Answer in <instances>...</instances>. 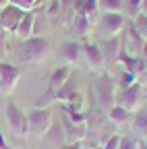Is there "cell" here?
Instances as JSON below:
<instances>
[{"label":"cell","mask_w":147,"mask_h":149,"mask_svg":"<svg viewBox=\"0 0 147 149\" xmlns=\"http://www.w3.org/2000/svg\"><path fill=\"white\" fill-rule=\"evenodd\" d=\"M93 95L98 110L104 114H108L110 108L116 106V83L108 72H100L93 79Z\"/></svg>","instance_id":"6da1fadb"},{"label":"cell","mask_w":147,"mask_h":149,"mask_svg":"<svg viewBox=\"0 0 147 149\" xmlns=\"http://www.w3.org/2000/svg\"><path fill=\"white\" fill-rule=\"evenodd\" d=\"M52 52V46L48 42V37L44 35H31L27 40H23V48H21V56L27 64H40L44 62Z\"/></svg>","instance_id":"7a4b0ae2"},{"label":"cell","mask_w":147,"mask_h":149,"mask_svg":"<svg viewBox=\"0 0 147 149\" xmlns=\"http://www.w3.org/2000/svg\"><path fill=\"white\" fill-rule=\"evenodd\" d=\"M54 122V110L52 108H33L27 112V133L42 139Z\"/></svg>","instance_id":"3957f363"},{"label":"cell","mask_w":147,"mask_h":149,"mask_svg":"<svg viewBox=\"0 0 147 149\" xmlns=\"http://www.w3.org/2000/svg\"><path fill=\"white\" fill-rule=\"evenodd\" d=\"M4 114H6V122H8V128L13 130L15 137H27V114L17 106L15 102H6V108H4Z\"/></svg>","instance_id":"277c9868"},{"label":"cell","mask_w":147,"mask_h":149,"mask_svg":"<svg viewBox=\"0 0 147 149\" xmlns=\"http://www.w3.org/2000/svg\"><path fill=\"white\" fill-rule=\"evenodd\" d=\"M141 97H143V83H133L131 87H126L124 91L116 93V104L122 106L128 112H137L141 108Z\"/></svg>","instance_id":"5b68a950"},{"label":"cell","mask_w":147,"mask_h":149,"mask_svg":"<svg viewBox=\"0 0 147 149\" xmlns=\"http://www.w3.org/2000/svg\"><path fill=\"white\" fill-rule=\"evenodd\" d=\"M118 62H122L124 64V70H128L139 83L145 81V74H147V58H143V56H133V54H128L122 48L120 50V56H118Z\"/></svg>","instance_id":"8992f818"},{"label":"cell","mask_w":147,"mask_h":149,"mask_svg":"<svg viewBox=\"0 0 147 149\" xmlns=\"http://www.w3.org/2000/svg\"><path fill=\"white\" fill-rule=\"evenodd\" d=\"M19 79H21V68L19 66L0 60V93L2 95H10L17 87V83H19Z\"/></svg>","instance_id":"52a82bcc"},{"label":"cell","mask_w":147,"mask_h":149,"mask_svg":"<svg viewBox=\"0 0 147 149\" xmlns=\"http://www.w3.org/2000/svg\"><path fill=\"white\" fill-rule=\"evenodd\" d=\"M126 19L122 13H104L100 19V31L108 37H116L122 33Z\"/></svg>","instance_id":"ba28073f"},{"label":"cell","mask_w":147,"mask_h":149,"mask_svg":"<svg viewBox=\"0 0 147 149\" xmlns=\"http://www.w3.org/2000/svg\"><path fill=\"white\" fill-rule=\"evenodd\" d=\"M81 46H83V58H85L87 66L91 70H95V72H102L106 68V60H104V56H102L100 44L91 42V40H85Z\"/></svg>","instance_id":"9c48e42d"},{"label":"cell","mask_w":147,"mask_h":149,"mask_svg":"<svg viewBox=\"0 0 147 149\" xmlns=\"http://www.w3.org/2000/svg\"><path fill=\"white\" fill-rule=\"evenodd\" d=\"M0 13H2V31L15 33L27 10H23V8H19V6H15V4L8 2L4 8H0Z\"/></svg>","instance_id":"30bf717a"},{"label":"cell","mask_w":147,"mask_h":149,"mask_svg":"<svg viewBox=\"0 0 147 149\" xmlns=\"http://www.w3.org/2000/svg\"><path fill=\"white\" fill-rule=\"evenodd\" d=\"M58 56L66 62V66H79L83 58V46L79 42H64L58 48Z\"/></svg>","instance_id":"8fae6325"},{"label":"cell","mask_w":147,"mask_h":149,"mask_svg":"<svg viewBox=\"0 0 147 149\" xmlns=\"http://www.w3.org/2000/svg\"><path fill=\"white\" fill-rule=\"evenodd\" d=\"M100 50H102V56H104L106 64L118 62V56H120V50H122V37H120V35L108 37V40L100 46Z\"/></svg>","instance_id":"7c38bea8"},{"label":"cell","mask_w":147,"mask_h":149,"mask_svg":"<svg viewBox=\"0 0 147 149\" xmlns=\"http://www.w3.org/2000/svg\"><path fill=\"white\" fill-rule=\"evenodd\" d=\"M62 118H64V124H62V130H64V143H70V141H83L85 135H87V124H77L72 122L64 112H62Z\"/></svg>","instance_id":"4fadbf2b"},{"label":"cell","mask_w":147,"mask_h":149,"mask_svg":"<svg viewBox=\"0 0 147 149\" xmlns=\"http://www.w3.org/2000/svg\"><path fill=\"white\" fill-rule=\"evenodd\" d=\"M35 23H38V15H35V10L31 8V10H27L25 17L21 19V23H19V27H17L15 35L21 37V40H27V37H31V35L35 33Z\"/></svg>","instance_id":"5bb4252c"},{"label":"cell","mask_w":147,"mask_h":149,"mask_svg":"<svg viewBox=\"0 0 147 149\" xmlns=\"http://www.w3.org/2000/svg\"><path fill=\"white\" fill-rule=\"evenodd\" d=\"M77 95H79V91H77L75 81L68 79V81H66V83L50 97V104H66V102H70V100H75Z\"/></svg>","instance_id":"9a60e30c"},{"label":"cell","mask_w":147,"mask_h":149,"mask_svg":"<svg viewBox=\"0 0 147 149\" xmlns=\"http://www.w3.org/2000/svg\"><path fill=\"white\" fill-rule=\"evenodd\" d=\"M44 139H46V143H50V145H54V147H62L64 145V130H62V124L60 122H52V126H50V130L44 135Z\"/></svg>","instance_id":"2e32d148"},{"label":"cell","mask_w":147,"mask_h":149,"mask_svg":"<svg viewBox=\"0 0 147 149\" xmlns=\"http://www.w3.org/2000/svg\"><path fill=\"white\" fill-rule=\"evenodd\" d=\"M133 130L139 133L141 137H147V108H139L137 112H133Z\"/></svg>","instance_id":"e0dca14e"},{"label":"cell","mask_w":147,"mask_h":149,"mask_svg":"<svg viewBox=\"0 0 147 149\" xmlns=\"http://www.w3.org/2000/svg\"><path fill=\"white\" fill-rule=\"evenodd\" d=\"M91 21H93V17H89L85 13H77L75 15V31L85 37L89 33V29H91Z\"/></svg>","instance_id":"ac0fdd59"},{"label":"cell","mask_w":147,"mask_h":149,"mask_svg":"<svg viewBox=\"0 0 147 149\" xmlns=\"http://www.w3.org/2000/svg\"><path fill=\"white\" fill-rule=\"evenodd\" d=\"M131 114H133V112H128V110H124L122 106H114V108H110V112H108V118L110 120H112L114 124H122L124 120H128V118H131Z\"/></svg>","instance_id":"d6986e66"},{"label":"cell","mask_w":147,"mask_h":149,"mask_svg":"<svg viewBox=\"0 0 147 149\" xmlns=\"http://www.w3.org/2000/svg\"><path fill=\"white\" fill-rule=\"evenodd\" d=\"M124 6V0H98V8L104 13H120Z\"/></svg>","instance_id":"ffe728a7"},{"label":"cell","mask_w":147,"mask_h":149,"mask_svg":"<svg viewBox=\"0 0 147 149\" xmlns=\"http://www.w3.org/2000/svg\"><path fill=\"white\" fill-rule=\"evenodd\" d=\"M114 83H116V91H124L126 87H131L133 83H137V79H135L128 70H122V72H120V77H118Z\"/></svg>","instance_id":"44dd1931"},{"label":"cell","mask_w":147,"mask_h":149,"mask_svg":"<svg viewBox=\"0 0 147 149\" xmlns=\"http://www.w3.org/2000/svg\"><path fill=\"white\" fill-rule=\"evenodd\" d=\"M133 27H135L143 37H147V15H145V13H139V15L133 19Z\"/></svg>","instance_id":"7402d4cb"},{"label":"cell","mask_w":147,"mask_h":149,"mask_svg":"<svg viewBox=\"0 0 147 149\" xmlns=\"http://www.w3.org/2000/svg\"><path fill=\"white\" fill-rule=\"evenodd\" d=\"M118 149H139V139H135V137H120V145H118Z\"/></svg>","instance_id":"603a6c76"},{"label":"cell","mask_w":147,"mask_h":149,"mask_svg":"<svg viewBox=\"0 0 147 149\" xmlns=\"http://www.w3.org/2000/svg\"><path fill=\"white\" fill-rule=\"evenodd\" d=\"M120 145V135H110L106 141H102L100 149H118Z\"/></svg>","instance_id":"cb8c5ba5"},{"label":"cell","mask_w":147,"mask_h":149,"mask_svg":"<svg viewBox=\"0 0 147 149\" xmlns=\"http://www.w3.org/2000/svg\"><path fill=\"white\" fill-rule=\"evenodd\" d=\"M35 2H38V0H10V4L19 6V8H23V10H31V8L35 6Z\"/></svg>","instance_id":"d4e9b609"},{"label":"cell","mask_w":147,"mask_h":149,"mask_svg":"<svg viewBox=\"0 0 147 149\" xmlns=\"http://www.w3.org/2000/svg\"><path fill=\"white\" fill-rule=\"evenodd\" d=\"M141 13V0H128V15L133 19Z\"/></svg>","instance_id":"484cf974"},{"label":"cell","mask_w":147,"mask_h":149,"mask_svg":"<svg viewBox=\"0 0 147 149\" xmlns=\"http://www.w3.org/2000/svg\"><path fill=\"white\" fill-rule=\"evenodd\" d=\"M58 13H62V10H60V2H58V0H52V2H50V8H48V15H50V17H56Z\"/></svg>","instance_id":"4316f807"},{"label":"cell","mask_w":147,"mask_h":149,"mask_svg":"<svg viewBox=\"0 0 147 149\" xmlns=\"http://www.w3.org/2000/svg\"><path fill=\"white\" fill-rule=\"evenodd\" d=\"M60 149H83V143L81 141H70V143H64Z\"/></svg>","instance_id":"83f0119b"},{"label":"cell","mask_w":147,"mask_h":149,"mask_svg":"<svg viewBox=\"0 0 147 149\" xmlns=\"http://www.w3.org/2000/svg\"><path fill=\"white\" fill-rule=\"evenodd\" d=\"M0 149H13V147L8 145V141L4 139V135H2V133H0Z\"/></svg>","instance_id":"f1b7e54d"},{"label":"cell","mask_w":147,"mask_h":149,"mask_svg":"<svg viewBox=\"0 0 147 149\" xmlns=\"http://www.w3.org/2000/svg\"><path fill=\"white\" fill-rule=\"evenodd\" d=\"M141 13L147 15V0H141Z\"/></svg>","instance_id":"f546056e"},{"label":"cell","mask_w":147,"mask_h":149,"mask_svg":"<svg viewBox=\"0 0 147 149\" xmlns=\"http://www.w3.org/2000/svg\"><path fill=\"white\" fill-rule=\"evenodd\" d=\"M8 2H10V0H0V8H4V6H6Z\"/></svg>","instance_id":"4dcf8cb0"},{"label":"cell","mask_w":147,"mask_h":149,"mask_svg":"<svg viewBox=\"0 0 147 149\" xmlns=\"http://www.w3.org/2000/svg\"><path fill=\"white\" fill-rule=\"evenodd\" d=\"M139 149H147V143L145 141H139Z\"/></svg>","instance_id":"1f68e13d"},{"label":"cell","mask_w":147,"mask_h":149,"mask_svg":"<svg viewBox=\"0 0 147 149\" xmlns=\"http://www.w3.org/2000/svg\"><path fill=\"white\" fill-rule=\"evenodd\" d=\"M0 33H2V13H0Z\"/></svg>","instance_id":"d6a6232c"},{"label":"cell","mask_w":147,"mask_h":149,"mask_svg":"<svg viewBox=\"0 0 147 149\" xmlns=\"http://www.w3.org/2000/svg\"><path fill=\"white\" fill-rule=\"evenodd\" d=\"M145 143H147V139H145Z\"/></svg>","instance_id":"836d02e7"}]
</instances>
